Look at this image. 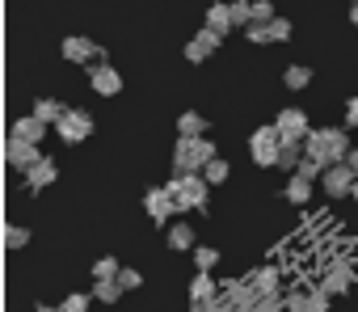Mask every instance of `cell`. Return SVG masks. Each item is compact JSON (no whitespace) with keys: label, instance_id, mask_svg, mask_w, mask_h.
<instances>
[{"label":"cell","instance_id":"obj_1","mask_svg":"<svg viewBox=\"0 0 358 312\" xmlns=\"http://www.w3.org/2000/svg\"><path fill=\"white\" fill-rule=\"evenodd\" d=\"M303 156H312L320 169L345 161V156H350L345 127H316V131H308V139H303Z\"/></svg>","mask_w":358,"mask_h":312},{"label":"cell","instance_id":"obj_2","mask_svg":"<svg viewBox=\"0 0 358 312\" xmlns=\"http://www.w3.org/2000/svg\"><path fill=\"white\" fill-rule=\"evenodd\" d=\"M215 143L207 135H177V148H173V173H203L207 161H215Z\"/></svg>","mask_w":358,"mask_h":312},{"label":"cell","instance_id":"obj_3","mask_svg":"<svg viewBox=\"0 0 358 312\" xmlns=\"http://www.w3.org/2000/svg\"><path fill=\"white\" fill-rule=\"evenodd\" d=\"M169 190H173L177 215H182V211H199V207H207V190H211V182H207L203 173H173Z\"/></svg>","mask_w":358,"mask_h":312},{"label":"cell","instance_id":"obj_4","mask_svg":"<svg viewBox=\"0 0 358 312\" xmlns=\"http://www.w3.org/2000/svg\"><path fill=\"white\" fill-rule=\"evenodd\" d=\"M278 152H282V135H278L274 122H270V127H257V131L249 135V156H253V165L274 169V165H278Z\"/></svg>","mask_w":358,"mask_h":312},{"label":"cell","instance_id":"obj_5","mask_svg":"<svg viewBox=\"0 0 358 312\" xmlns=\"http://www.w3.org/2000/svg\"><path fill=\"white\" fill-rule=\"evenodd\" d=\"M354 182H358V173L350 169V161H337V165H329V169L320 173V190H324L329 199H345V194L354 190Z\"/></svg>","mask_w":358,"mask_h":312},{"label":"cell","instance_id":"obj_6","mask_svg":"<svg viewBox=\"0 0 358 312\" xmlns=\"http://www.w3.org/2000/svg\"><path fill=\"white\" fill-rule=\"evenodd\" d=\"M274 127H278V135H282V143H303L308 139V114L299 110V106H287V110H278V118H274Z\"/></svg>","mask_w":358,"mask_h":312},{"label":"cell","instance_id":"obj_7","mask_svg":"<svg viewBox=\"0 0 358 312\" xmlns=\"http://www.w3.org/2000/svg\"><path fill=\"white\" fill-rule=\"evenodd\" d=\"M55 131H59L64 143H80V139L93 135V114L89 110H64V118L55 122Z\"/></svg>","mask_w":358,"mask_h":312},{"label":"cell","instance_id":"obj_8","mask_svg":"<svg viewBox=\"0 0 358 312\" xmlns=\"http://www.w3.org/2000/svg\"><path fill=\"white\" fill-rule=\"evenodd\" d=\"M5 161L26 173L30 165L43 161V152H38V143H30V139H22V135H9V139H5Z\"/></svg>","mask_w":358,"mask_h":312},{"label":"cell","instance_id":"obj_9","mask_svg":"<svg viewBox=\"0 0 358 312\" xmlns=\"http://www.w3.org/2000/svg\"><path fill=\"white\" fill-rule=\"evenodd\" d=\"M59 55H64L68 64H97L106 51H101L93 38H85V34H68V38H64V47H59Z\"/></svg>","mask_w":358,"mask_h":312},{"label":"cell","instance_id":"obj_10","mask_svg":"<svg viewBox=\"0 0 358 312\" xmlns=\"http://www.w3.org/2000/svg\"><path fill=\"white\" fill-rule=\"evenodd\" d=\"M143 207H148V215H152L156 224H169V220L177 215V203H173V190H169V186H148Z\"/></svg>","mask_w":358,"mask_h":312},{"label":"cell","instance_id":"obj_11","mask_svg":"<svg viewBox=\"0 0 358 312\" xmlns=\"http://www.w3.org/2000/svg\"><path fill=\"white\" fill-rule=\"evenodd\" d=\"M220 43H224V34L211 30V26H203V30L186 43V59H190V64H203V59H211V55L220 51Z\"/></svg>","mask_w":358,"mask_h":312},{"label":"cell","instance_id":"obj_12","mask_svg":"<svg viewBox=\"0 0 358 312\" xmlns=\"http://www.w3.org/2000/svg\"><path fill=\"white\" fill-rule=\"evenodd\" d=\"M89 89H93V93H101V97H114V93L122 89L118 68H114V64H106V59H97V64L89 68Z\"/></svg>","mask_w":358,"mask_h":312},{"label":"cell","instance_id":"obj_13","mask_svg":"<svg viewBox=\"0 0 358 312\" xmlns=\"http://www.w3.org/2000/svg\"><path fill=\"white\" fill-rule=\"evenodd\" d=\"M220 295H224V299H232L241 312H253V304L262 299V295H257V287H253L249 278H232V283H224V287H220Z\"/></svg>","mask_w":358,"mask_h":312},{"label":"cell","instance_id":"obj_14","mask_svg":"<svg viewBox=\"0 0 358 312\" xmlns=\"http://www.w3.org/2000/svg\"><path fill=\"white\" fill-rule=\"evenodd\" d=\"M55 178H59V169H55L51 156H43L38 165L26 169V186H30V190H47V186H55Z\"/></svg>","mask_w":358,"mask_h":312},{"label":"cell","instance_id":"obj_15","mask_svg":"<svg viewBox=\"0 0 358 312\" xmlns=\"http://www.w3.org/2000/svg\"><path fill=\"white\" fill-rule=\"evenodd\" d=\"M249 283L257 287V295H282V274H278L274 266H262V270H253V274H249Z\"/></svg>","mask_w":358,"mask_h":312},{"label":"cell","instance_id":"obj_16","mask_svg":"<svg viewBox=\"0 0 358 312\" xmlns=\"http://www.w3.org/2000/svg\"><path fill=\"white\" fill-rule=\"evenodd\" d=\"M194 228L190 224H169V249H177V253H194Z\"/></svg>","mask_w":358,"mask_h":312},{"label":"cell","instance_id":"obj_17","mask_svg":"<svg viewBox=\"0 0 358 312\" xmlns=\"http://www.w3.org/2000/svg\"><path fill=\"white\" fill-rule=\"evenodd\" d=\"M13 135H22V139H30V143H43L47 122H43L38 114H26V118H17V122H13Z\"/></svg>","mask_w":358,"mask_h":312},{"label":"cell","instance_id":"obj_18","mask_svg":"<svg viewBox=\"0 0 358 312\" xmlns=\"http://www.w3.org/2000/svg\"><path fill=\"white\" fill-rule=\"evenodd\" d=\"M215 291H220V287H215V270H199V274L190 278V304H194V299H215Z\"/></svg>","mask_w":358,"mask_h":312},{"label":"cell","instance_id":"obj_19","mask_svg":"<svg viewBox=\"0 0 358 312\" xmlns=\"http://www.w3.org/2000/svg\"><path fill=\"white\" fill-rule=\"evenodd\" d=\"M312 186H316V182H308V178L291 173V182H287V190H282V194H287V203H291V207H303V203L312 199Z\"/></svg>","mask_w":358,"mask_h":312},{"label":"cell","instance_id":"obj_20","mask_svg":"<svg viewBox=\"0 0 358 312\" xmlns=\"http://www.w3.org/2000/svg\"><path fill=\"white\" fill-rule=\"evenodd\" d=\"M207 26L220 30V34L236 30V22H232V5H211V9H207Z\"/></svg>","mask_w":358,"mask_h":312},{"label":"cell","instance_id":"obj_21","mask_svg":"<svg viewBox=\"0 0 358 312\" xmlns=\"http://www.w3.org/2000/svg\"><path fill=\"white\" fill-rule=\"evenodd\" d=\"M177 135H207V118L199 110H182V118H177Z\"/></svg>","mask_w":358,"mask_h":312},{"label":"cell","instance_id":"obj_22","mask_svg":"<svg viewBox=\"0 0 358 312\" xmlns=\"http://www.w3.org/2000/svg\"><path fill=\"white\" fill-rule=\"evenodd\" d=\"M118 295H122V283H118V278H93V299L118 304Z\"/></svg>","mask_w":358,"mask_h":312},{"label":"cell","instance_id":"obj_23","mask_svg":"<svg viewBox=\"0 0 358 312\" xmlns=\"http://www.w3.org/2000/svg\"><path fill=\"white\" fill-rule=\"evenodd\" d=\"M282 85H287V89H295V93H299V89H308V85H312V68L291 64V68L282 72Z\"/></svg>","mask_w":358,"mask_h":312},{"label":"cell","instance_id":"obj_24","mask_svg":"<svg viewBox=\"0 0 358 312\" xmlns=\"http://www.w3.org/2000/svg\"><path fill=\"white\" fill-rule=\"evenodd\" d=\"M64 110H68V106H59L55 97H38V101H34V114H38L43 122H51V127L64 118Z\"/></svg>","mask_w":358,"mask_h":312},{"label":"cell","instance_id":"obj_25","mask_svg":"<svg viewBox=\"0 0 358 312\" xmlns=\"http://www.w3.org/2000/svg\"><path fill=\"white\" fill-rule=\"evenodd\" d=\"M245 38L253 47H266V43H274V30H270V22H249L245 26Z\"/></svg>","mask_w":358,"mask_h":312},{"label":"cell","instance_id":"obj_26","mask_svg":"<svg viewBox=\"0 0 358 312\" xmlns=\"http://www.w3.org/2000/svg\"><path fill=\"white\" fill-rule=\"evenodd\" d=\"M190 312H241L232 299H224V295H215V299H194L190 304Z\"/></svg>","mask_w":358,"mask_h":312},{"label":"cell","instance_id":"obj_27","mask_svg":"<svg viewBox=\"0 0 358 312\" xmlns=\"http://www.w3.org/2000/svg\"><path fill=\"white\" fill-rule=\"evenodd\" d=\"M30 245V228H22V224H9L5 228V249L13 253V249H26Z\"/></svg>","mask_w":358,"mask_h":312},{"label":"cell","instance_id":"obj_28","mask_svg":"<svg viewBox=\"0 0 358 312\" xmlns=\"http://www.w3.org/2000/svg\"><path fill=\"white\" fill-rule=\"evenodd\" d=\"M228 161H224V156H215V161H207V169H203V178L211 182V186H220V182H228Z\"/></svg>","mask_w":358,"mask_h":312},{"label":"cell","instance_id":"obj_29","mask_svg":"<svg viewBox=\"0 0 358 312\" xmlns=\"http://www.w3.org/2000/svg\"><path fill=\"white\" fill-rule=\"evenodd\" d=\"M215 262H220V253L211 245H194V266L199 270H215Z\"/></svg>","mask_w":358,"mask_h":312},{"label":"cell","instance_id":"obj_30","mask_svg":"<svg viewBox=\"0 0 358 312\" xmlns=\"http://www.w3.org/2000/svg\"><path fill=\"white\" fill-rule=\"evenodd\" d=\"M118 270H122L118 257H97L93 262V278H118Z\"/></svg>","mask_w":358,"mask_h":312},{"label":"cell","instance_id":"obj_31","mask_svg":"<svg viewBox=\"0 0 358 312\" xmlns=\"http://www.w3.org/2000/svg\"><path fill=\"white\" fill-rule=\"evenodd\" d=\"M329 304H333V295L324 287H316V291H308V308L303 312H329Z\"/></svg>","mask_w":358,"mask_h":312},{"label":"cell","instance_id":"obj_32","mask_svg":"<svg viewBox=\"0 0 358 312\" xmlns=\"http://www.w3.org/2000/svg\"><path fill=\"white\" fill-rule=\"evenodd\" d=\"M89 299H93V295H85V291H72V295H64L59 312H89Z\"/></svg>","mask_w":358,"mask_h":312},{"label":"cell","instance_id":"obj_33","mask_svg":"<svg viewBox=\"0 0 358 312\" xmlns=\"http://www.w3.org/2000/svg\"><path fill=\"white\" fill-rule=\"evenodd\" d=\"M287 299V312H303L308 308V287H295V291H282Z\"/></svg>","mask_w":358,"mask_h":312},{"label":"cell","instance_id":"obj_34","mask_svg":"<svg viewBox=\"0 0 358 312\" xmlns=\"http://www.w3.org/2000/svg\"><path fill=\"white\" fill-rule=\"evenodd\" d=\"M232 22L236 26H249L253 22V0H232Z\"/></svg>","mask_w":358,"mask_h":312},{"label":"cell","instance_id":"obj_35","mask_svg":"<svg viewBox=\"0 0 358 312\" xmlns=\"http://www.w3.org/2000/svg\"><path fill=\"white\" fill-rule=\"evenodd\" d=\"M282 304H287L282 295H262V299L253 304V312H282Z\"/></svg>","mask_w":358,"mask_h":312},{"label":"cell","instance_id":"obj_36","mask_svg":"<svg viewBox=\"0 0 358 312\" xmlns=\"http://www.w3.org/2000/svg\"><path fill=\"white\" fill-rule=\"evenodd\" d=\"M278 13H274V5L270 0H253V22H274Z\"/></svg>","mask_w":358,"mask_h":312},{"label":"cell","instance_id":"obj_37","mask_svg":"<svg viewBox=\"0 0 358 312\" xmlns=\"http://www.w3.org/2000/svg\"><path fill=\"white\" fill-rule=\"evenodd\" d=\"M118 283H122V291H135V287H139L143 278H139V270H131V266H122V270H118Z\"/></svg>","mask_w":358,"mask_h":312},{"label":"cell","instance_id":"obj_38","mask_svg":"<svg viewBox=\"0 0 358 312\" xmlns=\"http://www.w3.org/2000/svg\"><path fill=\"white\" fill-rule=\"evenodd\" d=\"M270 30H274V43H287V38H291V22H287V17H274Z\"/></svg>","mask_w":358,"mask_h":312},{"label":"cell","instance_id":"obj_39","mask_svg":"<svg viewBox=\"0 0 358 312\" xmlns=\"http://www.w3.org/2000/svg\"><path fill=\"white\" fill-rule=\"evenodd\" d=\"M345 122L358 131V97H350V101H345Z\"/></svg>","mask_w":358,"mask_h":312},{"label":"cell","instance_id":"obj_40","mask_svg":"<svg viewBox=\"0 0 358 312\" xmlns=\"http://www.w3.org/2000/svg\"><path fill=\"white\" fill-rule=\"evenodd\" d=\"M345 161H350V169L358 173V148H350V156H345Z\"/></svg>","mask_w":358,"mask_h":312},{"label":"cell","instance_id":"obj_41","mask_svg":"<svg viewBox=\"0 0 358 312\" xmlns=\"http://www.w3.org/2000/svg\"><path fill=\"white\" fill-rule=\"evenodd\" d=\"M350 22L358 26V0H354V5H350Z\"/></svg>","mask_w":358,"mask_h":312},{"label":"cell","instance_id":"obj_42","mask_svg":"<svg viewBox=\"0 0 358 312\" xmlns=\"http://www.w3.org/2000/svg\"><path fill=\"white\" fill-rule=\"evenodd\" d=\"M34 312H59V308H47V304H38V308H34Z\"/></svg>","mask_w":358,"mask_h":312}]
</instances>
